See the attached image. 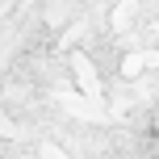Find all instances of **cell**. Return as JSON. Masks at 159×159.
<instances>
[{
  "label": "cell",
  "mask_w": 159,
  "mask_h": 159,
  "mask_svg": "<svg viewBox=\"0 0 159 159\" xmlns=\"http://www.w3.org/2000/svg\"><path fill=\"white\" fill-rule=\"evenodd\" d=\"M38 159H67V155H63V147H55V143H42V147H38Z\"/></svg>",
  "instance_id": "cell-1"
}]
</instances>
